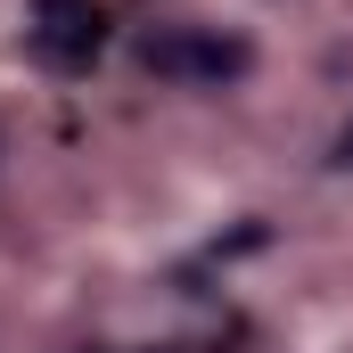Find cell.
Returning a JSON list of instances; mask_svg holds the SVG:
<instances>
[{"instance_id": "3957f363", "label": "cell", "mask_w": 353, "mask_h": 353, "mask_svg": "<svg viewBox=\"0 0 353 353\" xmlns=\"http://www.w3.org/2000/svg\"><path fill=\"white\" fill-rule=\"evenodd\" d=\"M337 157H345V165H353V132H345V140H337Z\"/></svg>"}, {"instance_id": "7a4b0ae2", "label": "cell", "mask_w": 353, "mask_h": 353, "mask_svg": "<svg viewBox=\"0 0 353 353\" xmlns=\"http://www.w3.org/2000/svg\"><path fill=\"white\" fill-rule=\"evenodd\" d=\"M99 41H107V25H99L90 0H41V33H33V50H41L50 66H83V58H99Z\"/></svg>"}, {"instance_id": "6da1fadb", "label": "cell", "mask_w": 353, "mask_h": 353, "mask_svg": "<svg viewBox=\"0 0 353 353\" xmlns=\"http://www.w3.org/2000/svg\"><path fill=\"white\" fill-rule=\"evenodd\" d=\"M148 74H197V83H230V74H247V41L165 33V41H148Z\"/></svg>"}]
</instances>
